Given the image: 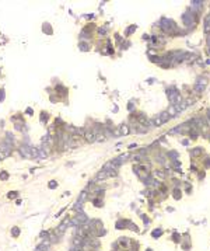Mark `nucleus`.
<instances>
[{
    "label": "nucleus",
    "mask_w": 210,
    "mask_h": 251,
    "mask_svg": "<svg viewBox=\"0 0 210 251\" xmlns=\"http://www.w3.org/2000/svg\"><path fill=\"white\" fill-rule=\"evenodd\" d=\"M87 139L90 140V142H92V139H94V135H92L91 132H87Z\"/></svg>",
    "instance_id": "f257e3e1"
}]
</instances>
